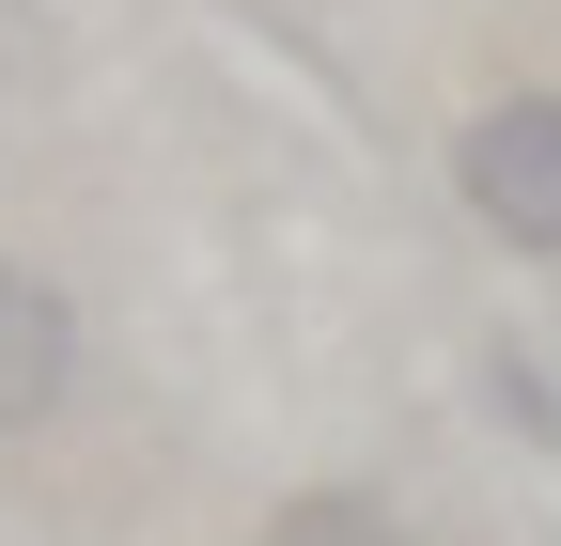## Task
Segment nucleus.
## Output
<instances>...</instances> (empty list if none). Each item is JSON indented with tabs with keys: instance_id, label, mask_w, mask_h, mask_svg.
Listing matches in <instances>:
<instances>
[{
	"instance_id": "1",
	"label": "nucleus",
	"mask_w": 561,
	"mask_h": 546,
	"mask_svg": "<svg viewBox=\"0 0 561 546\" xmlns=\"http://www.w3.org/2000/svg\"><path fill=\"white\" fill-rule=\"evenodd\" d=\"M453 187H468V219L500 235V250H546V265H561V94H500V110H468Z\"/></svg>"
},
{
	"instance_id": "2",
	"label": "nucleus",
	"mask_w": 561,
	"mask_h": 546,
	"mask_svg": "<svg viewBox=\"0 0 561 546\" xmlns=\"http://www.w3.org/2000/svg\"><path fill=\"white\" fill-rule=\"evenodd\" d=\"M62 390H79V312H62V282H47V265H16V250H0V437H32Z\"/></svg>"
},
{
	"instance_id": "3",
	"label": "nucleus",
	"mask_w": 561,
	"mask_h": 546,
	"mask_svg": "<svg viewBox=\"0 0 561 546\" xmlns=\"http://www.w3.org/2000/svg\"><path fill=\"white\" fill-rule=\"evenodd\" d=\"M265 546H405V531H390L375 485H297V500L265 515Z\"/></svg>"
}]
</instances>
